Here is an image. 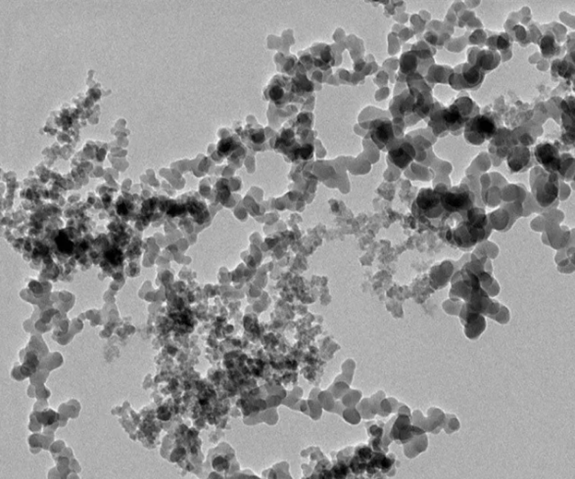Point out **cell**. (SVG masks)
Listing matches in <instances>:
<instances>
[{
    "label": "cell",
    "instance_id": "obj_13",
    "mask_svg": "<svg viewBox=\"0 0 575 479\" xmlns=\"http://www.w3.org/2000/svg\"><path fill=\"white\" fill-rule=\"evenodd\" d=\"M540 48H541L542 56L545 58H551L556 54L559 45H556L553 34H547L546 36H543L541 43H540Z\"/></svg>",
    "mask_w": 575,
    "mask_h": 479
},
{
    "label": "cell",
    "instance_id": "obj_16",
    "mask_svg": "<svg viewBox=\"0 0 575 479\" xmlns=\"http://www.w3.org/2000/svg\"><path fill=\"white\" fill-rule=\"evenodd\" d=\"M250 139L256 143V144H261L264 140V135L263 128H254L253 130L250 128Z\"/></svg>",
    "mask_w": 575,
    "mask_h": 479
},
{
    "label": "cell",
    "instance_id": "obj_11",
    "mask_svg": "<svg viewBox=\"0 0 575 479\" xmlns=\"http://www.w3.org/2000/svg\"><path fill=\"white\" fill-rule=\"evenodd\" d=\"M390 162L400 170H405L413 162L416 156V149L411 143L400 141L390 150Z\"/></svg>",
    "mask_w": 575,
    "mask_h": 479
},
{
    "label": "cell",
    "instance_id": "obj_3",
    "mask_svg": "<svg viewBox=\"0 0 575 479\" xmlns=\"http://www.w3.org/2000/svg\"><path fill=\"white\" fill-rule=\"evenodd\" d=\"M497 132L495 121L486 115H476L464 124V138L471 144L480 146L491 139Z\"/></svg>",
    "mask_w": 575,
    "mask_h": 479
},
{
    "label": "cell",
    "instance_id": "obj_15",
    "mask_svg": "<svg viewBox=\"0 0 575 479\" xmlns=\"http://www.w3.org/2000/svg\"><path fill=\"white\" fill-rule=\"evenodd\" d=\"M57 246H58L59 250L64 253H70L72 252L74 246L72 242L69 241L66 237H60V238L57 239Z\"/></svg>",
    "mask_w": 575,
    "mask_h": 479
},
{
    "label": "cell",
    "instance_id": "obj_7",
    "mask_svg": "<svg viewBox=\"0 0 575 479\" xmlns=\"http://www.w3.org/2000/svg\"><path fill=\"white\" fill-rule=\"evenodd\" d=\"M416 204L427 218H437L443 213L441 194L433 189H422L418 193Z\"/></svg>",
    "mask_w": 575,
    "mask_h": 479
},
{
    "label": "cell",
    "instance_id": "obj_5",
    "mask_svg": "<svg viewBox=\"0 0 575 479\" xmlns=\"http://www.w3.org/2000/svg\"><path fill=\"white\" fill-rule=\"evenodd\" d=\"M473 204L475 195L464 186H455L441 194V206L447 213L464 215L473 209Z\"/></svg>",
    "mask_w": 575,
    "mask_h": 479
},
{
    "label": "cell",
    "instance_id": "obj_4",
    "mask_svg": "<svg viewBox=\"0 0 575 479\" xmlns=\"http://www.w3.org/2000/svg\"><path fill=\"white\" fill-rule=\"evenodd\" d=\"M487 226L486 216L484 213L480 214L477 218H470L469 221L463 223L462 226L455 230L453 238L455 243L460 248H469L476 245L478 242L485 238V228Z\"/></svg>",
    "mask_w": 575,
    "mask_h": 479
},
{
    "label": "cell",
    "instance_id": "obj_2",
    "mask_svg": "<svg viewBox=\"0 0 575 479\" xmlns=\"http://www.w3.org/2000/svg\"><path fill=\"white\" fill-rule=\"evenodd\" d=\"M303 87L297 86L293 78L275 75L264 91V97L273 101L278 107L286 105L294 98L304 95Z\"/></svg>",
    "mask_w": 575,
    "mask_h": 479
},
{
    "label": "cell",
    "instance_id": "obj_18",
    "mask_svg": "<svg viewBox=\"0 0 575 479\" xmlns=\"http://www.w3.org/2000/svg\"><path fill=\"white\" fill-rule=\"evenodd\" d=\"M107 257L113 264H117L121 262L122 255L118 250H112V252L108 253Z\"/></svg>",
    "mask_w": 575,
    "mask_h": 479
},
{
    "label": "cell",
    "instance_id": "obj_10",
    "mask_svg": "<svg viewBox=\"0 0 575 479\" xmlns=\"http://www.w3.org/2000/svg\"><path fill=\"white\" fill-rule=\"evenodd\" d=\"M507 165L510 172L521 174L532 165V155L528 147L517 145L510 149L507 156Z\"/></svg>",
    "mask_w": 575,
    "mask_h": 479
},
{
    "label": "cell",
    "instance_id": "obj_1",
    "mask_svg": "<svg viewBox=\"0 0 575 479\" xmlns=\"http://www.w3.org/2000/svg\"><path fill=\"white\" fill-rule=\"evenodd\" d=\"M475 109L477 108L471 98H459L453 105L432 115L429 126L436 135H440L445 131L459 130L471 119Z\"/></svg>",
    "mask_w": 575,
    "mask_h": 479
},
{
    "label": "cell",
    "instance_id": "obj_8",
    "mask_svg": "<svg viewBox=\"0 0 575 479\" xmlns=\"http://www.w3.org/2000/svg\"><path fill=\"white\" fill-rule=\"evenodd\" d=\"M539 178V185H532L533 195L536 201L542 207H549L556 201L559 195V184L552 175Z\"/></svg>",
    "mask_w": 575,
    "mask_h": 479
},
{
    "label": "cell",
    "instance_id": "obj_14",
    "mask_svg": "<svg viewBox=\"0 0 575 479\" xmlns=\"http://www.w3.org/2000/svg\"><path fill=\"white\" fill-rule=\"evenodd\" d=\"M236 149V142L232 138H227V139L222 140L218 144V151L222 154L231 153L232 150Z\"/></svg>",
    "mask_w": 575,
    "mask_h": 479
},
{
    "label": "cell",
    "instance_id": "obj_12",
    "mask_svg": "<svg viewBox=\"0 0 575 479\" xmlns=\"http://www.w3.org/2000/svg\"><path fill=\"white\" fill-rule=\"evenodd\" d=\"M464 68H462L460 78H461V89H475L482 82L483 75L482 71L476 68L475 66H471L470 64H464Z\"/></svg>",
    "mask_w": 575,
    "mask_h": 479
},
{
    "label": "cell",
    "instance_id": "obj_17",
    "mask_svg": "<svg viewBox=\"0 0 575 479\" xmlns=\"http://www.w3.org/2000/svg\"><path fill=\"white\" fill-rule=\"evenodd\" d=\"M510 41L509 38H505V36H498V39H497V48H498V49H507L508 47H510Z\"/></svg>",
    "mask_w": 575,
    "mask_h": 479
},
{
    "label": "cell",
    "instance_id": "obj_6",
    "mask_svg": "<svg viewBox=\"0 0 575 479\" xmlns=\"http://www.w3.org/2000/svg\"><path fill=\"white\" fill-rule=\"evenodd\" d=\"M534 156L538 163L549 174H555L562 167V158L555 145L543 142L535 147Z\"/></svg>",
    "mask_w": 575,
    "mask_h": 479
},
{
    "label": "cell",
    "instance_id": "obj_9",
    "mask_svg": "<svg viewBox=\"0 0 575 479\" xmlns=\"http://www.w3.org/2000/svg\"><path fill=\"white\" fill-rule=\"evenodd\" d=\"M370 135L379 149H385L395 138L392 121L387 119H374L370 123Z\"/></svg>",
    "mask_w": 575,
    "mask_h": 479
}]
</instances>
